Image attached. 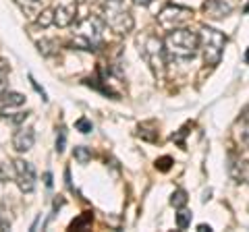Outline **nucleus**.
<instances>
[{
  "label": "nucleus",
  "mask_w": 249,
  "mask_h": 232,
  "mask_svg": "<svg viewBox=\"0 0 249 232\" xmlns=\"http://www.w3.org/2000/svg\"><path fill=\"white\" fill-rule=\"evenodd\" d=\"M164 48L170 58L191 60V58H196V54L199 50V35L185 27L170 29L168 35L164 37Z\"/></svg>",
  "instance_id": "1"
},
{
  "label": "nucleus",
  "mask_w": 249,
  "mask_h": 232,
  "mask_svg": "<svg viewBox=\"0 0 249 232\" xmlns=\"http://www.w3.org/2000/svg\"><path fill=\"white\" fill-rule=\"evenodd\" d=\"M102 32H104L102 17L83 19L73 32V46L81 50H91V52L98 50L102 46Z\"/></svg>",
  "instance_id": "2"
},
{
  "label": "nucleus",
  "mask_w": 249,
  "mask_h": 232,
  "mask_svg": "<svg viewBox=\"0 0 249 232\" xmlns=\"http://www.w3.org/2000/svg\"><path fill=\"white\" fill-rule=\"evenodd\" d=\"M102 21L116 33H129L133 29V17L129 11V0H104Z\"/></svg>",
  "instance_id": "3"
},
{
  "label": "nucleus",
  "mask_w": 249,
  "mask_h": 232,
  "mask_svg": "<svg viewBox=\"0 0 249 232\" xmlns=\"http://www.w3.org/2000/svg\"><path fill=\"white\" fill-rule=\"evenodd\" d=\"M227 44V35L212 27L199 29V48L204 52V60L208 66H216L222 58V50Z\"/></svg>",
  "instance_id": "4"
},
{
  "label": "nucleus",
  "mask_w": 249,
  "mask_h": 232,
  "mask_svg": "<svg viewBox=\"0 0 249 232\" xmlns=\"http://www.w3.org/2000/svg\"><path fill=\"white\" fill-rule=\"evenodd\" d=\"M143 58L152 66L154 75H162L166 66V48L158 35H147L143 42Z\"/></svg>",
  "instance_id": "5"
},
{
  "label": "nucleus",
  "mask_w": 249,
  "mask_h": 232,
  "mask_svg": "<svg viewBox=\"0 0 249 232\" xmlns=\"http://www.w3.org/2000/svg\"><path fill=\"white\" fill-rule=\"evenodd\" d=\"M191 9L187 6H178V4H166L164 9L160 11L158 15V23L162 29H177V27H183L187 21L191 19Z\"/></svg>",
  "instance_id": "6"
},
{
  "label": "nucleus",
  "mask_w": 249,
  "mask_h": 232,
  "mask_svg": "<svg viewBox=\"0 0 249 232\" xmlns=\"http://www.w3.org/2000/svg\"><path fill=\"white\" fill-rule=\"evenodd\" d=\"M13 168H15V181H17L19 189L23 193L34 191V187H36V168L25 160H15Z\"/></svg>",
  "instance_id": "7"
},
{
  "label": "nucleus",
  "mask_w": 249,
  "mask_h": 232,
  "mask_svg": "<svg viewBox=\"0 0 249 232\" xmlns=\"http://www.w3.org/2000/svg\"><path fill=\"white\" fill-rule=\"evenodd\" d=\"M235 9V0H206L204 13L210 19H222L232 13Z\"/></svg>",
  "instance_id": "8"
},
{
  "label": "nucleus",
  "mask_w": 249,
  "mask_h": 232,
  "mask_svg": "<svg viewBox=\"0 0 249 232\" xmlns=\"http://www.w3.org/2000/svg\"><path fill=\"white\" fill-rule=\"evenodd\" d=\"M36 143V133L31 127H21L17 133L13 135V148L17 151H29Z\"/></svg>",
  "instance_id": "9"
},
{
  "label": "nucleus",
  "mask_w": 249,
  "mask_h": 232,
  "mask_svg": "<svg viewBox=\"0 0 249 232\" xmlns=\"http://www.w3.org/2000/svg\"><path fill=\"white\" fill-rule=\"evenodd\" d=\"M75 15H77V4L58 6V9H54V25L69 27L75 21Z\"/></svg>",
  "instance_id": "10"
},
{
  "label": "nucleus",
  "mask_w": 249,
  "mask_h": 232,
  "mask_svg": "<svg viewBox=\"0 0 249 232\" xmlns=\"http://www.w3.org/2000/svg\"><path fill=\"white\" fill-rule=\"evenodd\" d=\"M23 102H25V96L23 94H17V91H2V94H0V112H6L9 108L21 106Z\"/></svg>",
  "instance_id": "11"
},
{
  "label": "nucleus",
  "mask_w": 249,
  "mask_h": 232,
  "mask_svg": "<svg viewBox=\"0 0 249 232\" xmlns=\"http://www.w3.org/2000/svg\"><path fill=\"white\" fill-rule=\"evenodd\" d=\"M231 172L239 182L241 181L249 182V162H235V164H231Z\"/></svg>",
  "instance_id": "12"
},
{
  "label": "nucleus",
  "mask_w": 249,
  "mask_h": 232,
  "mask_svg": "<svg viewBox=\"0 0 249 232\" xmlns=\"http://www.w3.org/2000/svg\"><path fill=\"white\" fill-rule=\"evenodd\" d=\"M191 224V212L185 210V207H178V214H177V228L178 230H185L187 226Z\"/></svg>",
  "instance_id": "13"
},
{
  "label": "nucleus",
  "mask_w": 249,
  "mask_h": 232,
  "mask_svg": "<svg viewBox=\"0 0 249 232\" xmlns=\"http://www.w3.org/2000/svg\"><path fill=\"white\" fill-rule=\"evenodd\" d=\"M73 158L79 162V164H88V162L91 160V151L88 148H83V145H79V148L73 149Z\"/></svg>",
  "instance_id": "14"
},
{
  "label": "nucleus",
  "mask_w": 249,
  "mask_h": 232,
  "mask_svg": "<svg viewBox=\"0 0 249 232\" xmlns=\"http://www.w3.org/2000/svg\"><path fill=\"white\" fill-rule=\"evenodd\" d=\"M91 220H93L91 214H83L81 218H77V220L71 222V230H83V228H88L89 224H91Z\"/></svg>",
  "instance_id": "15"
},
{
  "label": "nucleus",
  "mask_w": 249,
  "mask_h": 232,
  "mask_svg": "<svg viewBox=\"0 0 249 232\" xmlns=\"http://www.w3.org/2000/svg\"><path fill=\"white\" fill-rule=\"evenodd\" d=\"M54 23V9H46L40 13V17H37V25L40 27H48Z\"/></svg>",
  "instance_id": "16"
},
{
  "label": "nucleus",
  "mask_w": 249,
  "mask_h": 232,
  "mask_svg": "<svg viewBox=\"0 0 249 232\" xmlns=\"http://www.w3.org/2000/svg\"><path fill=\"white\" fill-rule=\"evenodd\" d=\"M170 205L173 207H185L187 205V193L183 191V189H178V191H175V195H173V199H170Z\"/></svg>",
  "instance_id": "17"
},
{
  "label": "nucleus",
  "mask_w": 249,
  "mask_h": 232,
  "mask_svg": "<svg viewBox=\"0 0 249 232\" xmlns=\"http://www.w3.org/2000/svg\"><path fill=\"white\" fill-rule=\"evenodd\" d=\"M11 224H13V220H11L9 212H6V207L0 205V230H9Z\"/></svg>",
  "instance_id": "18"
},
{
  "label": "nucleus",
  "mask_w": 249,
  "mask_h": 232,
  "mask_svg": "<svg viewBox=\"0 0 249 232\" xmlns=\"http://www.w3.org/2000/svg\"><path fill=\"white\" fill-rule=\"evenodd\" d=\"M239 141L245 145V148L249 149V122H245L243 125V129L239 131Z\"/></svg>",
  "instance_id": "19"
},
{
  "label": "nucleus",
  "mask_w": 249,
  "mask_h": 232,
  "mask_svg": "<svg viewBox=\"0 0 249 232\" xmlns=\"http://www.w3.org/2000/svg\"><path fill=\"white\" fill-rule=\"evenodd\" d=\"M75 129H77V131H81V133H89L93 127H91V122H89L88 118H79V120L75 122Z\"/></svg>",
  "instance_id": "20"
},
{
  "label": "nucleus",
  "mask_w": 249,
  "mask_h": 232,
  "mask_svg": "<svg viewBox=\"0 0 249 232\" xmlns=\"http://www.w3.org/2000/svg\"><path fill=\"white\" fill-rule=\"evenodd\" d=\"M65 143H67V131L60 129L58 131V137H56V151H65Z\"/></svg>",
  "instance_id": "21"
},
{
  "label": "nucleus",
  "mask_w": 249,
  "mask_h": 232,
  "mask_svg": "<svg viewBox=\"0 0 249 232\" xmlns=\"http://www.w3.org/2000/svg\"><path fill=\"white\" fill-rule=\"evenodd\" d=\"M170 164H173V160L170 158H160L158 162H156V168L162 170V172H166V170H170Z\"/></svg>",
  "instance_id": "22"
},
{
  "label": "nucleus",
  "mask_w": 249,
  "mask_h": 232,
  "mask_svg": "<svg viewBox=\"0 0 249 232\" xmlns=\"http://www.w3.org/2000/svg\"><path fill=\"white\" fill-rule=\"evenodd\" d=\"M6 77H9V65H6L4 60H0V87H2V85H4Z\"/></svg>",
  "instance_id": "23"
},
{
  "label": "nucleus",
  "mask_w": 249,
  "mask_h": 232,
  "mask_svg": "<svg viewBox=\"0 0 249 232\" xmlns=\"http://www.w3.org/2000/svg\"><path fill=\"white\" fill-rule=\"evenodd\" d=\"M191 125H187V127H183L181 131H178V135H173V137H170V139H173V141L175 143H178V145H185V141H183V137L187 135V133H189V131H187V129H189Z\"/></svg>",
  "instance_id": "24"
},
{
  "label": "nucleus",
  "mask_w": 249,
  "mask_h": 232,
  "mask_svg": "<svg viewBox=\"0 0 249 232\" xmlns=\"http://www.w3.org/2000/svg\"><path fill=\"white\" fill-rule=\"evenodd\" d=\"M9 176H11L9 164H4V162H0V181H9Z\"/></svg>",
  "instance_id": "25"
},
{
  "label": "nucleus",
  "mask_w": 249,
  "mask_h": 232,
  "mask_svg": "<svg viewBox=\"0 0 249 232\" xmlns=\"http://www.w3.org/2000/svg\"><path fill=\"white\" fill-rule=\"evenodd\" d=\"M44 179H46V187H52V174H50V172H46V174H44Z\"/></svg>",
  "instance_id": "26"
},
{
  "label": "nucleus",
  "mask_w": 249,
  "mask_h": 232,
  "mask_svg": "<svg viewBox=\"0 0 249 232\" xmlns=\"http://www.w3.org/2000/svg\"><path fill=\"white\" fill-rule=\"evenodd\" d=\"M133 2L139 6H147V4H152V0H133Z\"/></svg>",
  "instance_id": "27"
},
{
  "label": "nucleus",
  "mask_w": 249,
  "mask_h": 232,
  "mask_svg": "<svg viewBox=\"0 0 249 232\" xmlns=\"http://www.w3.org/2000/svg\"><path fill=\"white\" fill-rule=\"evenodd\" d=\"M197 230H199V232H208V230H212V228H210V226H206V224H199V226H197Z\"/></svg>",
  "instance_id": "28"
},
{
  "label": "nucleus",
  "mask_w": 249,
  "mask_h": 232,
  "mask_svg": "<svg viewBox=\"0 0 249 232\" xmlns=\"http://www.w3.org/2000/svg\"><path fill=\"white\" fill-rule=\"evenodd\" d=\"M243 120H245V122H249V106L243 110Z\"/></svg>",
  "instance_id": "29"
},
{
  "label": "nucleus",
  "mask_w": 249,
  "mask_h": 232,
  "mask_svg": "<svg viewBox=\"0 0 249 232\" xmlns=\"http://www.w3.org/2000/svg\"><path fill=\"white\" fill-rule=\"evenodd\" d=\"M245 63H249V48H247V52H245Z\"/></svg>",
  "instance_id": "30"
},
{
  "label": "nucleus",
  "mask_w": 249,
  "mask_h": 232,
  "mask_svg": "<svg viewBox=\"0 0 249 232\" xmlns=\"http://www.w3.org/2000/svg\"><path fill=\"white\" fill-rule=\"evenodd\" d=\"M83 2H93V0H83Z\"/></svg>",
  "instance_id": "31"
},
{
  "label": "nucleus",
  "mask_w": 249,
  "mask_h": 232,
  "mask_svg": "<svg viewBox=\"0 0 249 232\" xmlns=\"http://www.w3.org/2000/svg\"><path fill=\"white\" fill-rule=\"evenodd\" d=\"M29 2H37V0H29Z\"/></svg>",
  "instance_id": "32"
}]
</instances>
